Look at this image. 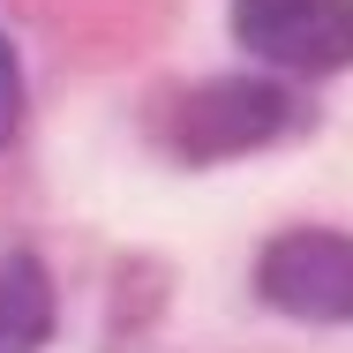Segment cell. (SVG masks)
I'll return each mask as SVG.
<instances>
[{
  "instance_id": "1",
  "label": "cell",
  "mask_w": 353,
  "mask_h": 353,
  "mask_svg": "<svg viewBox=\"0 0 353 353\" xmlns=\"http://www.w3.org/2000/svg\"><path fill=\"white\" fill-rule=\"evenodd\" d=\"M285 128H293V98L263 75H218L203 90H188L173 113L181 158H241V150L279 143Z\"/></svg>"
},
{
  "instance_id": "2",
  "label": "cell",
  "mask_w": 353,
  "mask_h": 353,
  "mask_svg": "<svg viewBox=\"0 0 353 353\" xmlns=\"http://www.w3.org/2000/svg\"><path fill=\"white\" fill-rule=\"evenodd\" d=\"M233 38L293 75L353 68V0H233Z\"/></svg>"
},
{
  "instance_id": "3",
  "label": "cell",
  "mask_w": 353,
  "mask_h": 353,
  "mask_svg": "<svg viewBox=\"0 0 353 353\" xmlns=\"http://www.w3.org/2000/svg\"><path fill=\"white\" fill-rule=\"evenodd\" d=\"M263 301L285 316H308V323H353V233L331 225H293L263 248L256 263Z\"/></svg>"
},
{
  "instance_id": "4",
  "label": "cell",
  "mask_w": 353,
  "mask_h": 353,
  "mask_svg": "<svg viewBox=\"0 0 353 353\" xmlns=\"http://www.w3.org/2000/svg\"><path fill=\"white\" fill-rule=\"evenodd\" d=\"M53 339V279L38 256H0V353H38Z\"/></svg>"
},
{
  "instance_id": "5",
  "label": "cell",
  "mask_w": 353,
  "mask_h": 353,
  "mask_svg": "<svg viewBox=\"0 0 353 353\" xmlns=\"http://www.w3.org/2000/svg\"><path fill=\"white\" fill-rule=\"evenodd\" d=\"M15 105H23V90H15V53L0 46V136L15 128Z\"/></svg>"
}]
</instances>
